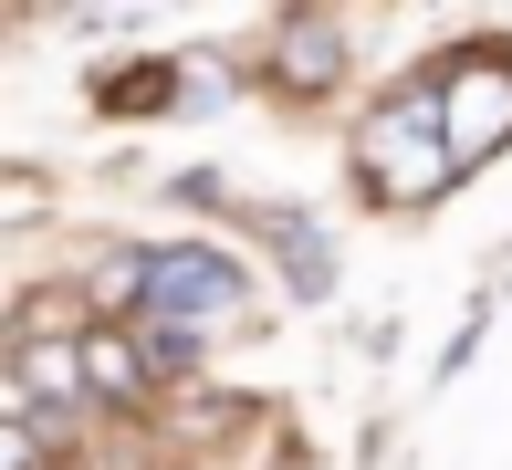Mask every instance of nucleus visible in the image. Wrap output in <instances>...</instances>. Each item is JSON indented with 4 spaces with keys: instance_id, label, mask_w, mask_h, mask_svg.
I'll list each match as a JSON object with an SVG mask.
<instances>
[{
    "instance_id": "6",
    "label": "nucleus",
    "mask_w": 512,
    "mask_h": 470,
    "mask_svg": "<svg viewBox=\"0 0 512 470\" xmlns=\"http://www.w3.org/2000/svg\"><path fill=\"white\" fill-rule=\"evenodd\" d=\"M0 470H42V429H0Z\"/></svg>"
},
{
    "instance_id": "5",
    "label": "nucleus",
    "mask_w": 512,
    "mask_h": 470,
    "mask_svg": "<svg viewBox=\"0 0 512 470\" xmlns=\"http://www.w3.org/2000/svg\"><path fill=\"white\" fill-rule=\"evenodd\" d=\"M147 366H157V376L199 366V324H147Z\"/></svg>"
},
{
    "instance_id": "2",
    "label": "nucleus",
    "mask_w": 512,
    "mask_h": 470,
    "mask_svg": "<svg viewBox=\"0 0 512 470\" xmlns=\"http://www.w3.org/2000/svg\"><path fill=\"white\" fill-rule=\"evenodd\" d=\"M147 345H126V335H105V324H84V387L105 397V408H136L147 397Z\"/></svg>"
},
{
    "instance_id": "4",
    "label": "nucleus",
    "mask_w": 512,
    "mask_h": 470,
    "mask_svg": "<svg viewBox=\"0 0 512 470\" xmlns=\"http://www.w3.org/2000/svg\"><path fill=\"white\" fill-rule=\"evenodd\" d=\"M335 63H345V42H324V21H293L283 74H293V84H335Z\"/></svg>"
},
{
    "instance_id": "3",
    "label": "nucleus",
    "mask_w": 512,
    "mask_h": 470,
    "mask_svg": "<svg viewBox=\"0 0 512 470\" xmlns=\"http://www.w3.org/2000/svg\"><path fill=\"white\" fill-rule=\"evenodd\" d=\"M262 230H272V251H283L293 293H335V262H324V230L304 220V209H262Z\"/></svg>"
},
{
    "instance_id": "1",
    "label": "nucleus",
    "mask_w": 512,
    "mask_h": 470,
    "mask_svg": "<svg viewBox=\"0 0 512 470\" xmlns=\"http://www.w3.org/2000/svg\"><path fill=\"white\" fill-rule=\"evenodd\" d=\"M230 303H241V262L157 241V293H147V324H209V314H230Z\"/></svg>"
}]
</instances>
